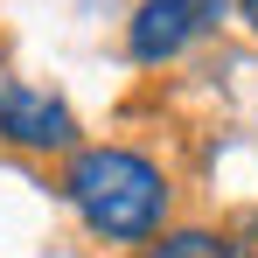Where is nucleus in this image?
<instances>
[{
    "label": "nucleus",
    "mask_w": 258,
    "mask_h": 258,
    "mask_svg": "<svg viewBox=\"0 0 258 258\" xmlns=\"http://www.w3.org/2000/svg\"><path fill=\"white\" fill-rule=\"evenodd\" d=\"M147 258H237V237L216 223H168L147 244Z\"/></svg>",
    "instance_id": "20e7f679"
},
{
    "label": "nucleus",
    "mask_w": 258,
    "mask_h": 258,
    "mask_svg": "<svg viewBox=\"0 0 258 258\" xmlns=\"http://www.w3.org/2000/svg\"><path fill=\"white\" fill-rule=\"evenodd\" d=\"M230 7H237V21H244V28L258 35V0H230Z\"/></svg>",
    "instance_id": "39448f33"
},
{
    "label": "nucleus",
    "mask_w": 258,
    "mask_h": 258,
    "mask_svg": "<svg viewBox=\"0 0 258 258\" xmlns=\"http://www.w3.org/2000/svg\"><path fill=\"white\" fill-rule=\"evenodd\" d=\"M133 258H147V251H133Z\"/></svg>",
    "instance_id": "423d86ee"
},
{
    "label": "nucleus",
    "mask_w": 258,
    "mask_h": 258,
    "mask_svg": "<svg viewBox=\"0 0 258 258\" xmlns=\"http://www.w3.org/2000/svg\"><path fill=\"white\" fill-rule=\"evenodd\" d=\"M63 203L77 210L98 244H119V251H147L174 210V181L161 161H147L140 147H77L63 161Z\"/></svg>",
    "instance_id": "f257e3e1"
},
{
    "label": "nucleus",
    "mask_w": 258,
    "mask_h": 258,
    "mask_svg": "<svg viewBox=\"0 0 258 258\" xmlns=\"http://www.w3.org/2000/svg\"><path fill=\"white\" fill-rule=\"evenodd\" d=\"M230 14H237L230 0H133V14H126V56L140 63V70H161V63H174V56H188L203 35H216Z\"/></svg>",
    "instance_id": "f03ea898"
},
{
    "label": "nucleus",
    "mask_w": 258,
    "mask_h": 258,
    "mask_svg": "<svg viewBox=\"0 0 258 258\" xmlns=\"http://www.w3.org/2000/svg\"><path fill=\"white\" fill-rule=\"evenodd\" d=\"M0 147L14 154H77V112L56 98V91H35V84H0Z\"/></svg>",
    "instance_id": "7ed1b4c3"
}]
</instances>
